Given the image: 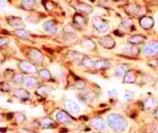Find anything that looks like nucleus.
I'll return each instance as SVG.
<instances>
[{"mask_svg":"<svg viewBox=\"0 0 158 133\" xmlns=\"http://www.w3.org/2000/svg\"><path fill=\"white\" fill-rule=\"evenodd\" d=\"M110 127L117 132H123L127 129L128 123L124 117L118 114H110L107 118Z\"/></svg>","mask_w":158,"mask_h":133,"instance_id":"obj_1","label":"nucleus"},{"mask_svg":"<svg viewBox=\"0 0 158 133\" xmlns=\"http://www.w3.org/2000/svg\"><path fill=\"white\" fill-rule=\"evenodd\" d=\"M92 24L94 27L97 29V31L101 32V33L107 32L110 28L109 23L106 20L103 19L101 17L97 16V15L92 18Z\"/></svg>","mask_w":158,"mask_h":133,"instance_id":"obj_2","label":"nucleus"},{"mask_svg":"<svg viewBox=\"0 0 158 133\" xmlns=\"http://www.w3.org/2000/svg\"><path fill=\"white\" fill-rule=\"evenodd\" d=\"M142 52L147 56H155L158 55V42H148L143 46Z\"/></svg>","mask_w":158,"mask_h":133,"instance_id":"obj_3","label":"nucleus"},{"mask_svg":"<svg viewBox=\"0 0 158 133\" xmlns=\"http://www.w3.org/2000/svg\"><path fill=\"white\" fill-rule=\"evenodd\" d=\"M73 7L77 10L80 12H83V13L86 14V15H89L91 12H93V7L89 5L86 4V3L80 1H73L71 2Z\"/></svg>","mask_w":158,"mask_h":133,"instance_id":"obj_4","label":"nucleus"},{"mask_svg":"<svg viewBox=\"0 0 158 133\" xmlns=\"http://www.w3.org/2000/svg\"><path fill=\"white\" fill-rule=\"evenodd\" d=\"M19 68L25 74H35L38 71L36 66L32 64V62H19Z\"/></svg>","mask_w":158,"mask_h":133,"instance_id":"obj_5","label":"nucleus"},{"mask_svg":"<svg viewBox=\"0 0 158 133\" xmlns=\"http://www.w3.org/2000/svg\"><path fill=\"white\" fill-rule=\"evenodd\" d=\"M73 23L76 29L78 30H83L87 25V19L80 13H76L73 18Z\"/></svg>","mask_w":158,"mask_h":133,"instance_id":"obj_6","label":"nucleus"},{"mask_svg":"<svg viewBox=\"0 0 158 133\" xmlns=\"http://www.w3.org/2000/svg\"><path fill=\"white\" fill-rule=\"evenodd\" d=\"M56 120L63 125H69L72 123L73 118L65 111H60L56 115Z\"/></svg>","mask_w":158,"mask_h":133,"instance_id":"obj_7","label":"nucleus"},{"mask_svg":"<svg viewBox=\"0 0 158 133\" xmlns=\"http://www.w3.org/2000/svg\"><path fill=\"white\" fill-rule=\"evenodd\" d=\"M143 8L141 6L136 4H130L125 9L126 13L130 16H137V15H141Z\"/></svg>","mask_w":158,"mask_h":133,"instance_id":"obj_8","label":"nucleus"},{"mask_svg":"<svg viewBox=\"0 0 158 133\" xmlns=\"http://www.w3.org/2000/svg\"><path fill=\"white\" fill-rule=\"evenodd\" d=\"M28 57H29L31 61H32L33 62L38 63V64H40L43 62V54L38 49H31L29 53H28Z\"/></svg>","mask_w":158,"mask_h":133,"instance_id":"obj_9","label":"nucleus"},{"mask_svg":"<svg viewBox=\"0 0 158 133\" xmlns=\"http://www.w3.org/2000/svg\"><path fill=\"white\" fill-rule=\"evenodd\" d=\"M7 22L12 27L15 29H23L25 27V24L23 19L18 16H8Z\"/></svg>","mask_w":158,"mask_h":133,"instance_id":"obj_10","label":"nucleus"},{"mask_svg":"<svg viewBox=\"0 0 158 133\" xmlns=\"http://www.w3.org/2000/svg\"><path fill=\"white\" fill-rule=\"evenodd\" d=\"M139 23L143 29L148 30V29H151L154 26V19L151 16L143 15L139 20Z\"/></svg>","mask_w":158,"mask_h":133,"instance_id":"obj_11","label":"nucleus"},{"mask_svg":"<svg viewBox=\"0 0 158 133\" xmlns=\"http://www.w3.org/2000/svg\"><path fill=\"white\" fill-rule=\"evenodd\" d=\"M64 107L66 109V111L71 112V113L73 114H77L79 113V112L80 111V107H79L78 105L75 103V102L72 101V100L66 99L64 101Z\"/></svg>","mask_w":158,"mask_h":133,"instance_id":"obj_12","label":"nucleus"},{"mask_svg":"<svg viewBox=\"0 0 158 133\" xmlns=\"http://www.w3.org/2000/svg\"><path fill=\"white\" fill-rule=\"evenodd\" d=\"M90 126L97 130H103L106 129V125L105 121L101 117H96L90 121Z\"/></svg>","mask_w":158,"mask_h":133,"instance_id":"obj_13","label":"nucleus"},{"mask_svg":"<svg viewBox=\"0 0 158 133\" xmlns=\"http://www.w3.org/2000/svg\"><path fill=\"white\" fill-rule=\"evenodd\" d=\"M98 42L100 46H102L103 48L107 49H111L115 46V41L110 36H106L99 38Z\"/></svg>","mask_w":158,"mask_h":133,"instance_id":"obj_14","label":"nucleus"},{"mask_svg":"<svg viewBox=\"0 0 158 133\" xmlns=\"http://www.w3.org/2000/svg\"><path fill=\"white\" fill-rule=\"evenodd\" d=\"M158 106V102L153 97H148L143 102V108L146 111H151L155 109Z\"/></svg>","mask_w":158,"mask_h":133,"instance_id":"obj_15","label":"nucleus"},{"mask_svg":"<svg viewBox=\"0 0 158 133\" xmlns=\"http://www.w3.org/2000/svg\"><path fill=\"white\" fill-rule=\"evenodd\" d=\"M43 28L46 32L52 34V35H54L57 32V27L56 26L55 22L52 21V20L45 22L43 24Z\"/></svg>","mask_w":158,"mask_h":133,"instance_id":"obj_16","label":"nucleus"},{"mask_svg":"<svg viewBox=\"0 0 158 133\" xmlns=\"http://www.w3.org/2000/svg\"><path fill=\"white\" fill-rule=\"evenodd\" d=\"M23 83H24L25 86L28 89H33L40 84V81H39L38 79L34 76H28L24 79Z\"/></svg>","mask_w":158,"mask_h":133,"instance_id":"obj_17","label":"nucleus"},{"mask_svg":"<svg viewBox=\"0 0 158 133\" xmlns=\"http://www.w3.org/2000/svg\"><path fill=\"white\" fill-rule=\"evenodd\" d=\"M129 71V66L127 64H120L117 65L115 68V75L118 78L124 77L127 72Z\"/></svg>","mask_w":158,"mask_h":133,"instance_id":"obj_18","label":"nucleus"},{"mask_svg":"<svg viewBox=\"0 0 158 133\" xmlns=\"http://www.w3.org/2000/svg\"><path fill=\"white\" fill-rule=\"evenodd\" d=\"M40 126L43 129H53L57 127V123L50 118H43L40 121Z\"/></svg>","mask_w":158,"mask_h":133,"instance_id":"obj_19","label":"nucleus"},{"mask_svg":"<svg viewBox=\"0 0 158 133\" xmlns=\"http://www.w3.org/2000/svg\"><path fill=\"white\" fill-rule=\"evenodd\" d=\"M66 55H67L68 58L70 60H72V61L80 63H81L83 58L85 57L84 55H83L82 53H80V52H76V51H69V52H67V53H66Z\"/></svg>","mask_w":158,"mask_h":133,"instance_id":"obj_20","label":"nucleus"},{"mask_svg":"<svg viewBox=\"0 0 158 133\" xmlns=\"http://www.w3.org/2000/svg\"><path fill=\"white\" fill-rule=\"evenodd\" d=\"M36 0H22L20 6L26 11H31L36 6Z\"/></svg>","mask_w":158,"mask_h":133,"instance_id":"obj_21","label":"nucleus"},{"mask_svg":"<svg viewBox=\"0 0 158 133\" xmlns=\"http://www.w3.org/2000/svg\"><path fill=\"white\" fill-rule=\"evenodd\" d=\"M123 29V30H129L131 29H135L134 26L133 20L131 18H129V17L123 18L120 25V29Z\"/></svg>","mask_w":158,"mask_h":133,"instance_id":"obj_22","label":"nucleus"},{"mask_svg":"<svg viewBox=\"0 0 158 133\" xmlns=\"http://www.w3.org/2000/svg\"><path fill=\"white\" fill-rule=\"evenodd\" d=\"M14 96L21 100H27L30 97V94L24 89H18L14 92Z\"/></svg>","mask_w":158,"mask_h":133,"instance_id":"obj_23","label":"nucleus"},{"mask_svg":"<svg viewBox=\"0 0 158 133\" xmlns=\"http://www.w3.org/2000/svg\"><path fill=\"white\" fill-rule=\"evenodd\" d=\"M146 39L147 38L143 35H134L128 38V42L133 45H139L144 42Z\"/></svg>","mask_w":158,"mask_h":133,"instance_id":"obj_24","label":"nucleus"},{"mask_svg":"<svg viewBox=\"0 0 158 133\" xmlns=\"http://www.w3.org/2000/svg\"><path fill=\"white\" fill-rule=\"evenodd\" d=\"M52 88L49 86H46V85H43V86H40L38 89L35 91V94L40 96H44V95H49L52 92Z\"/></svg>","mask_w":158,"mask_h":133,"instance_id":"obj_25","label":"nucleus"},{"mask_svg":"<svg viewBox=\"0 0 158 133\" xmlns=\"http://www.w3.org/2000/svg\"><path fill=\"white\" fill-rule=\"evenodd\" d=\"M111 66V64L106 60H103V59H100L97 60L94 62V67L96 68L97 69H108Z\"/></svg>","mask_w":158,"mask_h":133,"instance_id":"obj_26","label":"nucleus"},{"mask_svg":"<svg viewBox=\"0 0 158 133\" xmlns=\"http://www.w3.org/2000/svg\"><path fill=\"white\" fill-rule=\"evenodd\" d=\"M81 46L83 48L89 50H94L96 49V44L93 40L89 38H83L81 40Z\"/></svg>","mask_w":158,"mask_h":133,"instance_id":"obj_27","label":"nucleus"},{"mask_svg":"<svg viewBox=\"0 0 158 133\" xmlns=\"http://www.w3.org/2000/svg\"><path fill=\"white\" fill-rule=\"evenodd\" d=\"M123 50L126 52H130L131 55H137L140 53V49H139L137 46H136L135 45H133V46H128V45H125L123 47Z\"/></svg>","mask_w":158,"mask_h":133,"instance_id":"obj_28","label":"nucleus"},{"mask_svg":"<svg viewBox=\"0 0 158 133\" xmlns=\"http://www.w3.org/2000/svg\"><path fill=\"white\" fill-rule=\"evenodd\" d=\"M137 80V75L135 72L133 71H128L126 75H124L123 83H134Z\"/></svg>","mask_w":158,"mask_h":133,"instance_id":"obj_29","label":"nucleus"},{"mask_svg":"<svg viewBox=\"0 0 158 133\" xmlns=\"http://www.w3.org/2000/svg\"><path fill=\"white\" fill-rule=\"evenodd\" d=\"M15 34L18 37L24 39H29L30 38V35H29V32L26 31L24 29H18L15 31Z\"/></svg>","mask_w":158,"mask_h":133,"instance_id":"obj_30","label":"nucleus"},{"mask_svg":"<svg viewBox=\"0 0 158 133\" xmlns=\"http://www.w3.org/2000/svg\"><path fill=\"white\" fill-rule=\"evenodd\" d=\"M81 65L83 66H84L85 68L89 69V68H91L94 66V62L92 58H90L89 57L86 56V55H85V57L83 58V60H82Z\"/></svg>","mask_w":158,"mask_h":133,"instance_id":"obj_31","label":"nucleus"},{"mask_svg":"<svg viewBox=\"0 0 158 133\" xmlns=\"http://www.w3.org/2000/svg\"><path fill=\"white\" fill-rule=\"evenodd\" d=\"M42 3H43V6H44L45 9L47 11H49V12H51V11H52L55 9L56 4L53 2L51 1V0H43V1H42Z\"/></svg>","mask_w":158,"mask_h":133,"instance_id":"obj_32","label":"nucleus"},{"mask_svg":"<svg viewBox=\"0 0 158 133\" xmlns=\"http://www.w3.org/2000/svg\"><path fill=\"white\" fill-rule=\"evenodd\" d=\"M39 75H40V78L43 79H51L50 72L46 69H41L39 72Z\"/></svg>","mask_w":158,"mask_h":133,"instance_id":"obj_33","label":"nucleus"},{"mask_svg":"<svg viewBox=\"0 0 158 133\" xmlns=\"http://www.w3.org/2000/svg\"><path fill=\"white\" fill-rule=\"evenodd\" d=\"M83 95H85V97H86V99L87 101L88 100H89V101H93V100L96 98L95 92H93V91H91V90L87 91V92H83Z\"/></svg>","mask_w":158,"mask_h":133,"instance_id":"obj_34","label":"nucleus"},{"mask_svg":"<svg viewBox=\"0 0 158 133\" xmlns=\"http://www.w3.org/2000/svg\"><path fill=\"white\" fill-rule=\"evenodd\" d=\"M74 88L78 90H83L86 88V83L83 80H78V82L74 85Z\"/></svg>","mask_w":158,"mask_h":133,"instance_id":"obj_35","label":"nucleus"},{"mask_svg":"<svg viewBox=\"0 0 158 133\" xmlns=\"http://www.w3.org/2000/svg\"><path fill=\"white\" fill-rule=\"evenodd\" d=\"M52 69L54 71V74H55L56 76L57 77H62L63 76V70H62L61 67L59 66H52Z\"/></svg>","mask_w":158,"mask_h":133,"instance_id":"obj_36","label":"nucleus"},{"mask_svg":"<svg viewBox=\"0 0 158 133\" xmlns=\"http://www.w3.org/2000/svg\"><path fill=\"white\" fill-rule=\"evenodd\" d=\"M12 80H13V82H15V83H18V84H20V83H22L23 82V76L22 74H19V73H16L15 74V75L12 76Z\"/></svg>","mask_w":158,"mask_h":133,"instance_id":"obj_37","label":"nucleus"},{"mask_svg":"<svg viewBox=\"0 0 158 133\" xmlns=\"http://www.w3.org/2000/svg\"><path fill=\"white\" fill-rule=\"evenodd\" d=\"M15 118H16V122L18 123H19V124H22V123H23L25 121H26V117H25V115L22 113V112H18V113H16V116H15Z\"/></svg>","mask_w":158,"mask_h":133,"instance_id":"obj_38","label":"nucleus"},{"mask_svg":"<svg viewBox=\"0 0 158 133\" xmlns=\"http://www.w3.org/2000/svg\"><path fill=\"white\" fill-rule=\"evenodd\" d=\"M135 92H127L124 94V99L126 101H131L135 97Z\"/></svg>","mask_w":158,"mask_h":133,"instance_id":"obj_39","label":"nucleus"},{"mask_svg":"<svg viewBox=\"0 0 158 133\" xmlns=\"http://www.w3.org/2000/svg\"><path fill=\"white\" fill-rule=\"evenodd\" d=\"M63 32L66 34H69V35H74V29L71 26H65L63 29Z\"/></svg>","mask_w":158,"mask_h":133,"instance_id":"obj_40","label":"nucleus"},{"mask_svg":"<svg viewBox=\"0 0 158 133\" xmlns=\"http://www.w3.org/2000/svg\"><path fill=\"white\" fill-rule=\"evenodd\" d=\"M99 5L103 7H109L110 5V0H99Z\"/></svg>","mask_w":158,"mask_h":133,"instance_id":"obj_41","label":"nucleus"},{"mask_svg":"<svg viewBox=\"0 0 158 133\" xmlns=\"http://www.w3.org/2000/svg\"><path fill=\"white\" fill-rule=\"evenodd\" d=\"M108 95H110V96H117V94H118V92H117V89H110L109 91L107 92Z\"/></svg>","mask_w":158,"mask_h":133,"instance_id":"obj_42","label":"nucleus"},{"mask_svg":"<svg viewBox=\"0 0 158 133\" xmlns=\"http://www.w3.org/2000/svg\"><path fill=\"white\" fill-rule=\"evenodd\" d=\"M152 80V76L150 75H146L143 79H142V81H143V83H149L150 81Z\"/></svg>","mask_w":158,"mask_h":133,"instance_id":"obj_43","label":"nucleus"},{"mask_svg":"<svg viewBox=\"0 0 158 133\" xmlns=\"http://www.w3.org/2000/svg\"><path fill=\"white\" fill-rule=\"evenodd\" d=\"M149 65L151 67H158V58H155V59L151 60L149 62Z\"/></svg>","mask_w":158,"mask_h":133,"instance_id":"obj_44","label":"nucleus"},{"mask_svg":"<svg viewBox=\"0 0 158 133\" xmlns=\"http://www.w3.org/2000/svg\"><path fill=\"white\" fill-rule=\"evenodd\" d=\"M7 7V3L5 0H0V9L1 10H4Z\"/></svg>","mask_w":158,"mask_h":133,"instance_id":"obj_45","label":"nucleus"},{"mask_svg":"<svg viewBox=\"0 0 158 133\" xmlns=\"http://www.w3.org/2000/svg\"><path fill=\"white\" fill-rule=\"evenodd\" d=\"M9 42V39L6 38H0V47Z\"/></svg>","mask_w":158,"mask_h":133,"instance_id":"obj_46","label":"nucleus"},{"mask_svg":"<svg viewBox=\"0 0 158 133\" xmlns=\"http://www.w3.org/2000/svg\"><path fill=\"white\" fill-rule=\"evenodd\" d=\"M19 133H36V132H30V131H28L26 129H19Z\"/></svg>","mask_w":158,"mask_h":133,"instance_id":"obj_47","label":"nucleus"},{"mask_svg":"<svg viewBox=\"0 0 158 133\" xmlns=\"http://www.w3.org/2000/svg\"><path fill=\"white\" fill-rule=\"evenodd\" d=\"M154 118H155L156 119H157L158 121V108H157V109H156L155 111H154Z\"/></svg>","mask_w":158,"mask_h":133,"instance_id":"obj_48","label":"nucleus"},{"mask_svg":"<svg viewBox=\"0 0 158 133\" xmlns=\"http://www.w3.org/2000/svg\"><path fill=\"white\" fill-rule=\"evenodd\" d=\"M13 118V113H9L7 115V119H12Z\"/></svg>","mask_w":158,"mask_h":133,"instance_id":"obj_49","label":"nucleus"},{"mask_svg":"<svg viewBox=\"0 0 158 133\" xmlns=\"http://www.w3.org/2000/svg\"><path fill=\"white\" fill-rule=\"evenodd\" d=\"M68 132V130L66 129H63L60 130V133H64V132Z\"/></svg>","mask_w":158,"mask_h":133,"instance_id":"obj_50","label":"nucleus"},{"mask_svg":"<svg viewBox=\"0 0 158 133\" xmlns=\"http://www.w3.org/2000/svg\"><path fill=\"white\" fill-rule=\"evenodd\" d=\"M154 86H155L156 88H157V89H158V78L157 79V80H156L155 84H154Z\"/></svg>","mask_w":158,"mask_h":133,"instance_id":"obj_51","label":"nucleus"},{"mask_svg":"<svg viewBox=\"0 0 158 133\" xmlns=\"http://www.w3.org/2000/svg\"><path fill=\"white\" fill-rule=\"evenodd\" d=\"M0 132H6V128H4V129L1 128V129H0Z\"/></svg>","mask_w":158,"mask_h":133,"instance_id":"obj_52","label":"nucleus"},{"mask_svg":"<svg viewBox=\"0 0 158 133\" xmlns=\"http://www.w3.org/2000/svg\"><path fill=\"white\" fill-rule=\"evenodd\" d=\"M2 120V115H0V122H1Z\"/></svg>","mask_w":158,"mask_h":133,"instance_id":"obj_53","label":"nucleus"},{"mask_svg":"<svg viewBox=\"0 0 158 133\" xmlns=\"http://www.w3.org/2000/svg\"><path fill=\"white\" fill-rule=\"evenodd\" d=\"M114 1H115V2H119V1H120V0H114Z\"/></svg>","mask_w":158,"mask_h":133,"instance_id":"obj_54","label":"nucleus"},{"mask_svg":"<svg viewBox=\"0 0 158 133\" xmlns=\"http://www.w3.org/2000/svg\"><path fill=\"white\" fill-rule=\"evenodd\" d=\"M157 22H158V18H157Z\"/></svg>","mask_w":158,"mask_h":133,"instance_id":"obj_55","label":"nucleus"}]
</instances>
